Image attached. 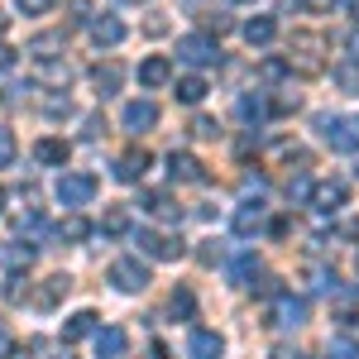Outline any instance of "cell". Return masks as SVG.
I'll use <instances>...</instances> for the list:
<instances>
[{
  "label": "cell",
  "mask_w": 359,
  "mask_h": 359,
  "mask_svg": "<svg viewBox=\"0 0 359 359\" xmlns=\"http://www.w3.org/2000/svg\"><path fill=\"white\" fill-rule=\"evenodd\" d=\"M287 67H297V72H306V77L326 72V39L311 34V29H297L292 43H287Z\"/></svg>",
  "instance_id": "cell-1"
},
{
  "label": "cell",
  "mask_w": 359,
  "mask_h": 359,
  "mask_svg": "<svg viewBox=\"0 0 359 359\" xmlns=\"http://www.w3.org/2000/svg\"><path fill=\"white\" fill-rule=\"evenodd\" d=\"M316 130H321V139L335 154H355L359 149V120H350V115H321Z\"/></svg>",
  "instance_id": "cell-2"
},
{
  "label": "cell",
  "mask_w": 359,
  "mask_h": 359,
  "mask_svg": "<svg viewBox=\"0 0 359 359\" xmlns=\"http://www.w3.org/2000/svg\"><path fill=\"white\" fill-rule=\"evenodd\" d=\"M177 57L192 62V67H216L221 62V43L211 34H182L177 39Z\"/></svg>",
  "instance_id": "cell-3"
},
{
  "label": "cell",
  "mask_w": 359,
  "mask_h": 359,
  "mask_svg": "<svg viewBox=\"0 0 359 359\" xmlns=\"http://www.w3.org/2000/svg\"><path fill=\"white\" fill-rule=\"evenodd\" d=\"M96 196V177L91 172H62L57 177V201L62 206H86Z\"/></svg>",
  "instance_id": "cell-4"
},
{
  "label": "cell",
  "mask_w": 359,
  "mask_h": 359,
  "mask_svg": "<svg viewBox=\"0 0 359 359\" xmlns=\"http://www.w3.org/2000/svg\"><path fill=\"white\" fill-rule=\"evenodd\" d=\"M135 245L149 259H182V240L177 235H163V230H135Z\"/></svg>",
  "instance_id": "cell-5"
},
{
  "label": "cell",
  "mask_w": 359,
  "mask_h": 359,
  "mask_svg": "<svg viewBox=\"0 0 359 359\" xmlns=\"http://www.w3.org/2000/svg\"><path fill=\"white\" fill-rule=\"evenodd\" d=\"M306 201H311L321 216H335V211L350 201V187H345L340 177H331V182H311V196H306Z\"/></svg>",
  "instance_id": "cell-6"
},
{
  "label": "cell",
  "mask_w": 359,
  "mask_h": 359,
  "mask_svg": "<svg viewBox=\"0 0 359 359\" xmlns=\"http://www.w3.org/2000/svg\"><path fill=\"white\" fill-rule=\"evenodd\" d=\"M111 283L120 287V292H144L154 278H149V269H144L139 259H115L111 264Z\"/></svg>",
  "instance_id": "cell-7"
},
{
  "label": "cell",
  "mask_w": 359,
  "mask_h": 359,
  "mask_svg": "<svg viewBox=\"0 0 359 359\" xmlns=\"http://www.w3.org/2000/svg\"><path fill=\"white\" fill-rule=\"evenodd\" d=\"M306 316H311L306 297H287V292H278V302H273V326H283V331H297V326H306Z\"/></svg>",
  "instance_id": "cell-8"
},
{
  "label": "cell",
  "mask_w": 359,
  "mask_h": 359,
  "mask_svg": "<svg viewBox=\"0 0 359 359\" xmlns=\"http://www.w3.org/2000/svg\"><path fill=\"white\" fill-rule=\"evenodd\" d=\"M139 211H149L154 221H182V206L168 192H139Z\"/></svg>",
  "instance_id": "cell-9"
},
{
  "label": "cell",
  "mask_w": 359,
  "mask_h": 359,
  "mask_svg": "<svg viewBox=\"0 0 359 359\" xmlns=\"http://www.w3.org/2000/svg\"><path fill=\"white\" fill-rule=\"evenodd\" d=\"M168 177H172V182H206V168L196 163L192 154H177V149H172V154H168Z\"/></svg>",
  "instance_id": "cell-10"
},
{
  "label": "cell",
  "mask_w": 359,
  "mask_h": 359,
  "mask_svg": "<svg viewBox=\"0 0 359 359\" xmlns=\"http://www.w3.org/2000/svg\"><path fill=\"white\" fill-rule=\"evenodd\" d=\"M172 82V62H168L163 53H154V57H144V62H139V86H149V91H154V86H168Z\"/></svg>",
  "instance_id": "cell-11"
},
{
  "label": "cell",
  "mask_w": 359,
  "mask_h": 359,
  "mask_svg": "<svg viewBox=\"0 0 359 359\" xmlns=\"http://www.w3.org/2000/svg\"><path fill=\"white\" fill-rule=\"evenodd\" d=\"M120 39H125V20H115V15L91 20V43H96V48H115Z\"/></svg>",
  "instance_id": "cell-12"
},
{
  "label": "cell",
  "mask_w": 359,
  "mask_h": 359,
  "mask_svg": "<svg viewBox=\"0 0 359 359\" xmlns=\"http://www.w3.org/2000/svg\"><path fill=\"white\" fill-rule=\"evenodd\" d=\"M154 125H158V106H154V101H130V106H125V130L144 135V130H154Z\"/></svg>",
  "instance_id": "cell-13"
},
{
  "label": "cell",
  "mask_w": 359,
  "mask_h": 359,
  "mask_svg": "<svg viewBox=\"0 0 359 359\" xmlns=\"http://www.w3.org/2000/svg\"><path fill=\"white\" fill-rule=\"evenodd\" d=\"M187 355L192 359H221L225 355V340L216 331H192V340H187Z\"/></svg>",
  "instance_id": "cell-14"
},
{
  "label": "cell",
  "mask_w": 359,
  "mask_h": 359,
  "mask_svg": "<svg viewBox=\"0 0 359 359\" xmlns=\"http://www.w3.org/2000/svg\"><path fill=\"white\" fill-rule=\"evenodd\" d=\"M273 34H278L273 15H254V20L245 25V43H249V48H269V43H273Z\"/></svg>",
  "instance_id": "cell-15"
},
{
  "label": "cell",
  "mask_w": 359,
  "mask_h": 359,
  "mask_svg": "<svg viewBox=\"0 0 359 359\" xmlns=\"http://www.w3.org/2000/svg\"><path fill=\"white\" fill-rule=\"evenodd\" d=\"M149 163H154V158H149V149H130V154L115 163V177H120V182H139V177L149 172Z\"/></svg>",
  "instance_id": "cell-16"
},
{
  "label": "cell",
  "mask_w": 359,
  "mask_h": 359,
  "mask_svg": "<svg viewBox=\"0 0 359 359\" xmlns=\"http://www.w3.org/2000/svg\"><path fill=\"white\" fill-rule=\"evenodd\" d=\"M125 345H130V335L120 331V326L96 331V359H120V355H125Z\"/></svg>",
  "instance_id": "cell-17"
},
{
  "label": "cell",
  "mask_w": 359,
  "mask_h": 359,
  "mask_svg": "<svg viewBox=\"0 0 359 359\" xmlns=\"http://www.w3.org/2000/svg\"><path fill=\"white\" fill-rule=\"evenodd\" d=\"M91 82H96V96H115L120 82H125V72H120V62H101V67L91 72Z\"/></svg>",
  "instance_id": "cell-18"
},
{
  "label": "cell",
  "mask_w": 359,
  "mask_h": 359,
  "mask_svg": "<svg viewBox=\"0 0 359 359\" xmlns=\"http://www.w3.org/2000/svg\"><path fill=\"white\" fill-rule=\"evenodd\" d=\"M67 287H72V278H67V273H53L43 287H39V292H34V302H39V306H57L62 297H67Z\"/></svg>",
  "instance_id": "cell-19"
},
{
  "label": "cell",
  "mask_w": 359,
  "mask_h": 359,
  "mask_svg": "<svg viewBox=\"0 0 359 359\" xmlns=\"http://www.w3.org/2000/svg\"><path fill=\"white\" fill-rule=\"evenodd\" d=\"M82 335H96V311H77V316H67V326H62V345H72V340H82Z\"/></svg>",
  "instance_id": "cell-20"
},
{
  "label": "cell",
  "mask_w": 359,
  "mask_h": 359,
  "mask_svg": "<svg viewBox=\"0 0 359 359\" xmlns=\"http://www.w3.org/2000/svg\"><path fill=\"white\" fill-rule=\"evenodd\" d=\"M34 158L48 163V168H62L67 163V144H62V139H39V144H34Z\"/></svg>",
  "instance_id": "cell-21"
},
{
  "label": "cell",
  "mask_w": 359,
  "mask_h": 359,
  "mask_svg": "<svg viewBox=\"0 0 359 359\" xmlns=\"http://www.w3.org/2000/svg\"><path fill=\"white\" fill-rule=\"evenodd\" d=\"M331 82L345 91V96H359V62H335L331 67Z\"/></svg>",
  "instance_id": "cell-22"
},
{
  "label": "cell",
  "mask_w": 359,
  "mask_h": 359,
  "mask_svg": "<svg viewBox=\"0 0 359 359\" xmlns=\"http://www.w3.org/2000/svg\"><path fill=\"white\" fill-rule=\"evenodd\" d=\"M206 91H211L206 77H182V82H177V101H182V106H201Z\"/></svg>",
  "instance_id": "cell-23"
},
{
  "label": "cell",
  "mask_w": 359,
  "mask_h": 359,
  "mask_svg": "<svg viewBox=\"0 0 359 359\" xmlns=\"http://www.w3.org/2000/svg\"><path fill=\"white\" fill-rule=\"evenodd\" d=\"M259 225H264V206H259V201H254V206H240V211H235V235H254V230H259Z\"/></svg>",
  "instance_id": "cell-24"
},
{
  "label": "cell",
  "mask_w": 359,
  "mask_h": 359,
  "mask_svg": "<svg viewBox=\"0 0 359 359\" xmlns=\"http://www.w3.org/2000/svg\"><path fill=\"white\" fill-rule=\"evenodd\" d=\"M168 306H172V316H177V321H192V316H196V297L187 292V287H177Z\"/></svg>",
  "instance_id": "cell-25"
},
{
  "label": "cell",
  "mask_w": 359,
  "mask_h": 359,
  "mask_svg": "<svg viewBox=\"0 0 359 359\" xmlns=\"http://www.w3.org/2000/svg\"><path fill=\"white\" fill-rule=\"evenodd\" d=\"M86 235H91V225H86L82 216H67V221L57 225V240H72V245H77V240H86Z\"/></svg>",
  "instance_id": "cell-26"
},
{
  "label": "cell",
  "mask_w": 359,
  "mask_h": 359,
  "mask_svg": "<svg viewBox=\"0 0 359 359\" xmlns=\"http://www.w3.org/2000/svg\"><path fill=\"white\" fill-rule=\"evenodd\" d=\"M331 359H359V340L355 335H335L331 340Z\"/></svg>",
  "instance_id": "cell-27"
},
{
  "label": "cell",
  "mask_w": 359,
  "mask_h": 359,
  "mask_svg": "<svg viewBox=\"0 0 359 359\" xmlns=\"http://www.w3.org/2000/svg\"><path fill=\"white\" fill-rule=\"evenodd\" d=\"M125 225H130V216H125V211H120V206H115V211H106V216H101V230H106V235H125Z\"/></svg>",
  "instance_id": "cell-28"
},
{
  "label": "cell",
  "mask_w": 359,
  "mask_h": 359,
  "mask_svg": "<svg viewBox=\"0 0 359 359\" xmlns=\"http://www.w3.org/2000/svg\"><path fill=\"white\" fill-rule=\"evenodd\" d=\"M29 48H34V57H53V48H62V39H57V34H39Z\"/></svg>",
  "instance_id": "cell-29"
},
{
  "label": "cell",
  "mask_w": 359,
  "mask_h": 359,
  "mask_svg": "<svg viewBox=\"0 0 359 359\" xmlns=\"http://www.w3.org/2000/svg\"><path fill=\"white\" fill-rule=\"evenodd\" d=\"M297 106H302V101H297V91H278V96H273V106H269V111H273V115H292Z\"/></svg>",
  "instance_id": "cell-30"
},
{
  "label": "cell",
  "mask_w": 359,
  "mask_h": 359,
  "mask_svg": "<svg viewBox=\"0 0 359 359\" xmlns=\"http://www.w3.org/2000/svg\"><path fill=\"white\" fill-rule=\"evenodd\" d=\"M10 163H15V130L0 125V168H10Z\"/></svg>",
  "instance_id": "cell-31"
},
{
  "label": "cell",
  "mask_w": 359,
  "mask_h": 359,
  "mask_svg": "<svg viewBox=\"0 0 359 359\" xmlns=\"http://www.w3.org/2000/svg\"><path fill=\"white\" fill-rule=\"evenodd\" d=\"M311 196V177H287V201H306Z\"/></svg>",
  "instance_id": "cell-32"
},
{
  "label": "cell",
  "mask_w": 359,
  "mask_h": 359,
  "mask_svg": "<svg viewBox=\"0 0 359 359\" xmlns=\"http://www.w3.org/2000/svg\"><path fill=\"white\" fill-rule=\"evenodd\" d=\"M5 264H10V269H29V264H34V249H5Z\"/></svg>",
  "instance_id": "cell-33"
},
{
  "label": "cell",
  "mask_w": 359,
  "mask_h": 359,
  "mask_svg": "<svg viewBox=\"0 0 359 359\" xmlns=\"http://www.w3.org/2000/svg\"><path fill=\"white\" fill-rule=\"evenodd\" d=\"M15 5H20V15H48L57 0H15Z\"/></svg>",
  "instance_id": "cell-34"
},
{
  "label": "cell",
  "mask_w": 359,
  "mask_h": 359,
  "mask_svg": "<svg viewBox=\"0 0 359 359\" xmlns=\"http://www.w3.org/2000/svg\"><path fill=\"white\" fill-rule=\"evenodd\" d=\"M192 135H196V139H216V135H221V125H216V120H206V115H196Z\"/></svg>",
  "instance_id": "cell-35"
},
{
  "label": "cell",
  "mask_w": 359,
  "mask_h": 359,
  "mask_svg": "<svg viewBox=\"0 0 359 359\" xmlns=\"http://www.w3.org/2000/svg\"><path fill=\"white\" fill-rule=\"evenodd\" d=\"M259 72H264L269 82H278V77L287 72V62H283V57H264V67H259Z\"/></svg>",
  "instance_id": "cell-36"
},
{
  "label": "cell",
  "mask_w": 359,
  "mask_h": 359,
  "mask_svg": "<svg viewBox=\"0 0 359 359\" xmlns=\"http://www.w3.org/2000/svg\"><path fill=\"white\" fill-rule=\"evenodd\" d=\"M201 25L211 29V34H225V29H230V15H216V10H211V15H201Z\"/></svg>",
  "instance_id": "cell-37"
},
{
  "label": "cell",
  "mask_w": 359,
  "mask_h": 359,
  "mask_svg": "<svg viewBox=\"0 0 359 359\" xmlns=\"http://www.w3.org/2000/svg\"><path fill=\"white\" fill-rule=\"evenodd\" d=\"M240 115H245V120H254V125H259V120H264V106H259V101H254V96H245V101H240Z\"/></svg>",
  "instance_id": "cell-38"
},
{
  "label": "cell",
  "mask_w": 359,
  "mask_h": 359,
  "mask_svg": "<svg viewBox=\"0 0 359 359\" xmlns=\"http://www.w3.org/2000/svg\"><path fill=\"white\" fill-rule=\"evenodd\" d=\"M249 287H254L259 297H278V292H283V287H278V278H259V283H249Z\"/></svg>",
  "instance_id": "cell-39"
},
{
  "label": "cell",
  "mask_w": 359,
  "mask_h": 359,
  "mask_svg": "<svg viewBox=\"0 0 359 359\" xmlns=\"http://www.w3.org/2000/svg\"><path fill=\"white\" fill-rule=\"evenodd\" d=\"M10 67H15V48H10V43H0V72H10Z\"/></svg>",
  "instance_id": "cell-40"
},
{
  "label": "cell",
  "mask_w": 359,
  "mask_h": 359,
  "mask_svg": "<svg viewBox=\"0 0 359 359\" xmlns=\"http://www.w3.org/2000/svg\"><path fill=\"white\" fill-rule=\"evenodd\" d=\"M86 15H91V0H72V20H77V25H82Z\"/></svg>",
  "instance_id": "cell-41"
},
{
  "label": "cell",
  "mask_w": 359,
  "mask_h": 359,
  "mask_svg": "<svg viewBox=\"0 0 359 359\" xmlns=\"http://www.w3.org/2000/svg\"><path fill=\"white\" fill-rule=\"evenodd\" d=\"M306 0H283V5H278V10H283V15H297V10H302Z\"/></svg>",
  "instance_id": "cell-42"
},
{
  "label": "cell",
  "mask_w": 359,
  "mask_h": 359,
  "mask_svg": "<svg viewBox=\"0 0 359 359\" xmlns=\"http://www.w3.org/2000/svg\"><path fill=\"white\" fill-rule=\"evenodd\" d=\"M350 62H359V29L350 34Z\"/></svg>",
  "instance_id": "cell-43"
},
{
  "label": "cell",
  "mask_w": 359,
  "mask_h": 359,
  "mask_svg": "<svg viewBox=\"0 0 359 359\" xmlns=\"http://www.w3.org/2000/svg\"><path fill=\"white\" fill-rule=\"evenodd\" d=\"M0 355H10V335H5V321H0Z\"/></svg>",
  "instance_id": "cell-44"
},
{
  "label": "cell",
  "mask_w": 359,
  "mask_h": 359,
  "mask_svg": "<svg viewBox=\"0 0 359 359\" xmlns=\"http://www.w3.org/2000/svg\"><path fill=\"white\" fill-rule=\"evenodd\" d=\"M345 10H350V15H355V20H359V0H345Z\"/></svg>",
  "instance_id": "cell-45"
},
{
  "label": "cell",
  "mask_w": 359,
  "mask_h": 359,
  "mask_svg": "<svg viewBox=\"0 0 359 359\" xmlns=\"http://www.w3.org/2000/svg\"><path fill=\"white\" fill-rule=\"evenodd\" d=\"M5 25H10V15H5V10H0V34H5Z\"/></svg>",
  "instance_id": "cell-46"
},
{
  "label": "cell",
  "mask_w": 359,
  "mask_h": 359,
  "mask_svg": "<svg viewBox=\"0 0 359 359\" xmlns=\"http://www.w3.org/2000/svg\"><path fill=\"white\" fill-rule=\"evenodd\" d=\"M0 211H5V187H0Z\"/></svg>",
  "instance_id": "cell-47"
},
{
  "label": "cell",
  "mask_w": 359,
  "mask_h": 359,
  "mask_svg": "<svg viewBox=\"0 0 359 359\" xmlns=\"http://www.w3.org/2000/svg\"><path fill=\"white\" fill-rule=\"evenodd\" d=\"M240 5H254V0H240Z\"/></svg>",
  "instance_id": "cell-48"
},
{
  "label": "cell",
  "mask_w": 359,
  "mask_h": 359,
  "mask_svg": "<svg viewBox=\"0 0 359 359\" xmlns=\"http://www.w3.org/2000/svg\"><path fill=\"white\" fill-rule=\"evenodd\" d=\"M355 177H359V163H355Z\"/></svg>",
  "instance_id": "cell-49"
}]
</instances>
